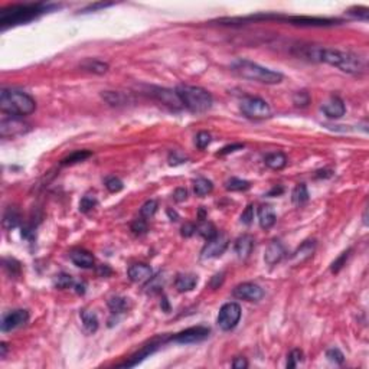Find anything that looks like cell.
<instances>
[{
  "label": "cell",
  "mask_w": 369,
  "mask_h": 369,
  "mask_svg": "<svg viewBox=\"0 0 369 369\" xmlns=\"http://www.w3.org/2000/svg\"><path fill=\"white\" fill-rule=\"evenodd\" d=\"M0 108L1 111L10 116L23 117V116H29L35 111L36 102L26 92L3 88L0 92Z\"/></svg>",
  "instance_id": "obj_4"
},
{
  "label": "cell",
  "mask_w": 369,
  "mask_h": 369,
  "mask_svg": "<svg viewBox=\"0 0 369 369\" xmlns=\"http://www.w3.org/2000/svg\"><path fill=\"white\" fill-rule=\"evenodd\" d=\"M176 94L182 102L192 113H205L212 107V95L205 88L195 87V85H179L176 88Z\"/></svg>",
  "instance_id": "obj_5"
},
{
  "label": "cell",
  "mask_w": 369,
  "mask_h": 369,
  "mask_svg": "<svg viewBox=\"0 0 369 369\" xmlns=\"http://www.w3.org/2000/svg\"><path fill=\"white\" fill-rule=\"evenodd\" d=\"M254 249V238L251 235H243L235 243V252L240 258L246 260Z\"/></svg>",
  "instance_id": "obj_22"
},
{
  "label": "cell",
  "mask_w": 369,
  "mask_h": 369,
  "mask_svg": "<svg viewBox=\"0 0 369 369\" xmlns=\"http://www.w3.org/2000/svg\"><path fill=\"white\" fill-rule=\"evenodd\" d=\"M108 308L111 310L113 314H120V313L127 311V308H128V302H127V299L120 297V296L111 297V299L108 300Z\"/></svg>",
  "instance_id": "obj_31"
},
{
  "label": "cell",
  "mask_w": 369,
  "mask_h": 369,
  "mask_svg": "<svg viewBox=\"0 0 369 369\" xmlns=\"http://www.w3.org/2000/svg\"><path fill=\"white\" fill-rule=\"evenodd\" d=\"M128 278L133 283H147L150 281V278L153 277V270L147 266V264H133L128 267Z\"/></svg>",
  "instance_id": "obj_15"
},
{
  "label": "cell",
  "mask_w": 369,
  "mask_h": 369,
  "mask_svg": "<svg viewBox=\"0 0 369 369\" xmlns=\"http://www.w3.org/2000/svg\"><path fill=\"white\" fill-rule=\"evenodd\" d=\"M349 13L353 15V16H356V18H359V19H368L369 10L367 7H353V9L349 10Z\"/></svg>",
  "instance_id": "obj_48"
},
{
  "label": "cell",
  "mask_w": 369,
  "mask_h": 369,
  "mask_svg": "<svg viewBox=\"0 0 369 369\" xmlns=\"http://www.w3.org/2000/svg\"><path fill=\"white\" fill-rule=\"evenodd\" d=\"M211 140H212V136H211L208 131H199V133L196 134L195 143H196V146H198L201 150H204V149H206V147L209 146Z\"/></svg>",
  "instance_id": "obj_42"
},
{
  "label": "cell",
  "mask_w": 369,
  "mask_h": 369,
  "mask_svg": "<svg viewBox=\"0 0 369 369\" xmlns=\"http://www.w3.org/2000/svg\"><path fill=\"white\" fill-rule=\"evenodd\" d=\"M264 162H266V164H267L270 169H273V170H281V169H284L286 164H287V157H286V154L281 153V152H276V153L267 154L266 159H264Z\"/></svg>",
  "instance_id": "obj_26"
},
{
  "label": "cell",
  "mask_w": 369,
  "mask_h": 369,
  "mask_svg": "<svg viewBox=\"0 0 369 369\" xmlns=\"http://www.w3.org/2000/svg\"><path fill=\"white\" fill-rule=\"evenodd\" d=\"M286 255V249L283 244L280 241H271L267 248H266V252H264V260L268 266H274L277 263H280Z\"/></svg>",
  "instance_id": "obj_18"
},
{
  "label": "cell",
  "mask_w": 369,
  "mask_h": 369,
  "mask_svg": "<svg viewBox=\"0 0 369 369\" xmlns=\"http://www.w3.org/2000/svg\"><path fill=\"white\" fill-rule=\"evenodd\" d=\"M91 154V152H88V150H77V152H74V153L68 154L65 159H62L61 164L62 166H69V164H75V163L84 162V160L88 159Z\"/></svg>",
  "instance_id": "obj_30"
},
{
  "label": "cell",
  "mask_w": 369,
  "mask_h": 369,
  "mask_svg": "<svg viewBox=\"0 0 369 369\" xmlns=\"http://www.w3.org/2000/svg\"><path fill=\"white\" fill-rule=\"evenodd\" d=\"M283 190H284V189H283L281 186H278V187H277V186H276V187H273V189H271V190L268 192V196H274V195H281V193H283Z\"/></svg>",
  "instance_id": "obj_53"
},
{
  "label": "cell",
  "mask_w": 369,
  "mask_h": 369,
  "mask_svg": "<svg viewBox=\"0 0 369 369\" xmlns=\"http://www.w3.org/2000/svg\"><path fill=\"white\" fill-rule=\"evenodd\" d=\"M0 358L1 359H4L6 358V352H7V345L4 343V342H1V345H0Z\"/></svg>",
  "instance_id": "obj_54"
},
{
  "label": "cell",
  "mask_w": 369,
  "mask_h": 369,
  "mask_svg": "<svg viewBox=\"0 0 369 369\" xmlns=\"http://www.w3.org/2000/svg\"><path fill=\"white\" fill-rule=\"evenodd\" d=\"M186 198H187V190L184 187H178L173 193V199L176 202H184Z\"/></svg>",
  "instance_id": "obj_49"
},
{
  "label": "cell",
  "mask_w": 369,
  "mask_h": 369,
  "mask_svg": "<svg viewBox=\"0 0 369 369\" xmlns=\"http://www.w3.org/2000/svg\"><path fill=\"white\" fill-rule=\"evenodd\" d=\"M232 71L246 80L267 84V85H276L283 81V74L268 69L266 66H261L255 62L248 61V60H238L234 62Z\"/></svg>",
  "instance_id": "obj_3"
},
{
  "label": "cell",
  "mask_w": 369,
  "mask_h": 369,
  "mask_svg": "<svg viewBox=\"0 0 369 369\" xmlns=\"http://www.w3.org/2000/svg\"><path fill=\"white\" fill-rule=\"evenodd\" d=\"M157 348H159V343H157V342H152L150 345L143 346L137 353H134L128 361H125L124 364H120L119 367H120V368H131V367H136V365L140 364L144 358H147L149 355H152L153 352H156Z\"/></svg>",
  "instance_id": "obj_19"
},
{
  "label": "cell",
  "mask_w": 369,
  "mask_h": 369,
  "mask_svg": "<svg viewBox=\"0 0 369 369\" xmlns=\"http://www.w3.org/2000/svg\"><path fill=\"white\" fill-rule=\"evenodd\" d=\"M97 206V198L91 195V193H87L82 196L81 202H80V211L82 214H88L90 211H92L94 208Z\"/></svg>",
  "instance_id": "obj_35"
},
{
  "label": "cell",
  "mask_w": 369,
  "mask_h": 369,
  "mask_svg": "<svg viewBox=\"0 0 369 369\" xmlns=\"http://www.w3.org/2000/svg\"><path fill=\"white\" fill-rule=\"evenodd\" d=\"M3 268L7 271V274L12 277L20 274V263L15 258H4L3 260Z\"/></svg>",
  "instance_id": "obj_36"
},
{
  "label": "cell",
  "mask_w": 369,
  "mask_h": 369,
  "mask_svg": "<svg viewBox=\"0 0 369 369\" xmlns=\"http://www.w3.org/2000/svg\"><path fill=\"white\" fill-rule=\"evenodd\" d=\"M244 149V144L243 143H234V144H229V146H225L224 149H221L216 156H225V154L232 153V152H237V150H241Z\"/></svg>",
  "instance_id": "obj_46"
},
{
  "label": "cell",
  "mask_w": 369,
  "mask_h": 369,
  "mask_svg": "<svg viewBox=\"0 0 369 369\" xmlns=\"http://www.w3.org/2000/svg\"><path fill=\"white\" fill-rule=\"evenodd\" d=\"M277 216L270 205H263L258 208V222L263 229H270L276 224Z\"/></svg>",
  "instance_id": "obj_21"
},
{
  "label": "cell",
  "mask_w": 369,
  "mask_h": 369,
  "mask_svg": "<svg viewBox=\"0 0 369 369\" xmlns=\"http://www.w3.org/2000/svg\"><path fill=\"white\" fill-rule=\"evenodd\" d=\"M222 281H224V273L216 274V276L212 277V280H211V287H212V288H218V287L222 284Z\"/></svg>",
  "instance_id": "obj_52"
},
{
  "label": "cell",
  "mask_w": 369,
  "mask_h": 369,
  "mask_svg": "<svg viewBox=\"0 0 369 369\" xmlns=\"http://www.w3.org/2000/svg\"><path fill=\"white\" fill-rule=\"evenodd\" d=\"M105 187H107L110 192L116 193V192H120V190L123 189L124 184H123V182L119 179V178H116V176H110V178H107V179H105Z\"/></svg>",
  "instance_id": "obj_44"
},
{
  "label": "cell",
  "mask_w": 369,
  "mask_h": 369,
  "mask_svg": "<svg viewBox=\"0 0 369 369\" xmlns=\"http://www.w3.org/2000/svg\"><path fill=\"white\" fill-rule=\"evenodd\" d=\"M303 361V352L300 349H293L287 356V368H296Z\"/></svg>",
  "instance_id": "obj_39"
},
{
  "label": "cell",
  "mask_w": 369,
  "mask_h": 369,
  "mask_svg": "<svg viewBox=\"0 0 369 369\" xmlns=\"http://www.w3.org/2000/svg\"><path fill=\"white\" fill-rule=\"evenodd\" d=\"M107 6H111V3H97L94 6H90L88 10H95V9H100V7H107Z\"/></svg>",
  "instance_id": "obj_55"
},
{
  "label": "cell",
  "mask_w": 369,
  "mask_h": 369,
  "mask_svg": "<svg viewBox=\"0 0 369 369\" xmlns=\"http://www.w3.org/2000/svg\"><path fill=\"white\" fill-rule=\"evenodd\" d=\"M232 368L234 369H246L248 368V362H246V358H235L234 362H232Z\"/></svg>",
  "instance_id": "obj_51"
},
{
  "label": "cell",
  "mask_w": 369,
  "mask_h": 369,
  "mask_svg": "<svg viewBox=\"0 0 369 369\" xmlns=\"http://www.w3.org/2000/svg\"><path fill=\"white\" fill-rule=\"evenodd\" d=\"M71 286H75V283H74V278L69 276V274H65V273H61V274H58L57 278H55V287L57 288H69Z\"/></svg>",
  "instance_id": "obj_40"
},
{
  "label": "cell",
  "mask_w": 369,
  "mask_h": 369,
  "mask_svg": "<svg viewBox=\"0 0 369 369\" xmlns=\"http://www.w3.org/2000/svg\"><path fill=\"white\" fill-rule=\"evenodd\" d=\"M229 240L225 234H218L212 240H209L206 243V246H204V249L201 251V260H212L219 255L224 254V251L228 248Z\"/></svg>",
  "instance_id": "obj_9"
},
{
  "label": "cell",
  "mask_w": 369,
  "mask_h": 369,
  "mask_svg": "<svg viewBox=\"0 0 369 369\" xmlns=\"http://www.w3.org/2000/svg\"><path fill=\"white\" fill-rule=\"evenodd\" d=\"M19 224H20V214H19L18 208L9 206V208L4 211V215H3V226H4L6 229H13V228H16Z\"/></svg>",
  "instance_id": "obj_25"
},
{
  "label": "cell",
  "mask_w": 369,
  "mask_h": 369,
  "mask_svg": "<svg viewBox=\"0 0 369 369\" xmlns=\"http://www.w3.org/2000/svg\"><path fill=\"white\" fill-rule=\"evenodd\" d=\"M81 319H82V325L85 328V330L88 333H94L98 329V317L94 311L90 310H82L81 311Z\"/></svg>",
  "instance_id": "obj_27"
},
{
  "label": "cell",
  "mask_w": 369,
  "mask_h": 369,
  "mask_svg": "<svg viewBox=\"0 0 369 369\" xmlns=\"http://www.w3.org/2000/svg\"><path fill=\"white\" fill-rule=\"evenodd\" d=\"M167 215L170 216V219H172V221H178V219H179L178 214H176L175 211H172V209H169V211H167Z\"/></svg>",
  "instance_id": "obj_57"
},
{
  "label": "cell",
  "mask_w": 369,
  "mask_h": 369,
  "mask_svg": "<svg viewBox=\"0 0 369 369\" xmlns=\"http://www.w3.org/2000/svg\"><path fill=\"white\" fill-rule=\"evenodd\" d=\"M196 283H198V277L193 276V274H179L175 280V286H176L178 291H181V293L193 290Z\"/></svg>",
  "instance_id": "obj_23"
},
{
  "label": "cell",
  "mask_w": 369,
  "mask_h": 369,
  "mask_svg": "<svg viewBox=\"0 0 369 369\" xmlns=\"http://www.w3.org/2000/svg\"><path fill=\"white\" fill-rule=\"evenodd\" d=\"M225 187L226 190H231V192H241V190H246L251 187L249 182L246 181H243V179H238V178H231L226 184H225Z\"/></svg>",
  "instance_id": "obj_34"
},
{
  "label": "cell",
  "mask_w": 369,
  "mask_h": 369,
  "mask_svg": "<svg viewBox=\"0 0 369 369\" xmlns=\"http://www.w3.org/2000/svg\"><path fill=\"white\" fill-rule=\"evenodd\" d=\"M240 108L244 116H246L248 119H254V120H263V119H268L271 116L270 105L260 97L243 98Z\"/></svg>",
  "instance_id": "obj_6"
},
{
  "label": "cell",
  "mask_w": 369,
  "mask_h": 369,
  "mask_svg": "<svg viewBox=\"0 0 369 369\" xmlns=\"http://www.w3.org/2000/svg\"><path fill=\"white\" fill-rule=\"evenodd\" d=\"M234 297L246 300V302H258L263 299L264 296V290L254 283H243L240 286H237L232 291Z\"/></svg>",
  "instance_id": "obj_12"
},
{
  "label": "cell",
  "mask_w": 369,
  "mask_h": 369,
  "mask_svg": "<svg viewBox=\"0 0 369 369\" xmlns=\"http://www.w3.org/2000/svg\"><path fill=\"white\" fill-rule=\"evenodd\" d=\"M51 9L49 4L43 3H26V4H10L0 10V25L1 28L15 26L20 23L31 22L32 19L39 15L48 12Z\"/></svg>",
  "instance_id": "obj_2"
},
{
  "label": "cell",
  "mask_w": 369,
  "mask_h": 369,
  "mask_svg": "<svg viewBox=\"0 0 369 369\" xmlns=\"http://www.w3.org/2000/svg\"><path fill=\"white\" fill-rule=\"evenodd\" d=\"M314 251H316V241H306L293 252L290 261L293 266H302L313 257Z\"/></svg>",
  "instance_id": "obj_16"
},
{
  "label": "cell",
  "mask_w": 369,
  "mask_h": 369,
  "mask_svg": "<svg viewBox=\"0 0 369 369\" xmlns=\"http://www.w3.org/2000/svg\"><path fill=\"white\" fill-rule=\"evenodd\" d=\"M152 95L156 100H159L162 104L169 105L170 108L178 110V108L184 107L176 91H170V90H166V88H152Z\"/></svg>",
  "instance_id": "obj_14"
},
{
  "label": "cell",
  "mask_w": 369,
  "mask_h": 369,
  "mask_svg": "<svg viewBox=\"0 0 369 369\" xmlns=\"http://www.w3.org/2000/svg\"><path fill=\"white\" fill-rule=\"evenodd\" d=\"M326 358H329V361H332V362H335V364H343V361H345V356H343V353L339 350L338 348H332V349H329L328 352H326Z\"/></svg>",
  "instance_id": "obj_45"
},
{
  "label": "cell",
  "mask_w": 369,
  "mask_h": 369,
  "mask_svg": "<svg viewBox=\"0 0 369 369\" xmlns=\"http://www.w3.org/2000/svg\"><path fill=\"white\" fill-rule=\"evenodd\" d=\"M75 288H77L78 294H84L85 293V284H75Z\"/></svg>",
  "instance_id": "obj_56"
},
{
  "label": "cell",
  "mask_w": 369,
  "mask_h": 369,
  "mask_svg": "<svg viewBox=\"0 0 369 369\" xmlns=\"http://www.w3.org/2000/svg\"><path fill=\"white\" fill-rule=\"evenodd\" d=\"M81 68L84 71L92 72V74H104L108 71V63L98 61V60H85L81 63Z\"/></svg>",
  "instance_id": "obj_28"
},
{
  "label": "cell",
  "mask_w": 369,
  "mask_h": 369,
  "mask_svg": "<svg viewBox=\"0 0 369 369\" xmlns=\"http://www.w3.org/2000/svg\"><path fill=\"white\" fill-rule=\"evenodd\" d=\"M101 97L111 107H122L128 102V97L124 95L123 92L119 91H105L101 94Z\"/></svg>",
  "instance_id": "obj_24"
},
{
  "label": "cell",
  "mask_w": 369,
  "mask_h": 369,
  "mask_svg": "<svg viewBox=\"0 0 369 369\" xmlns=\"http://www.w3.org/2000/svg\"><path fill=\"white\" fill-rule=\"evenodd\" d=\"M157 206H159L157 201H154V199H150V201L144 202L143 206L140 208V215L144 216V218H152L156 214V211H157Z\"/></svg>",
  "instance_id": "obj_41"
},
{
  "label": "cell",
  "mask_w": 369,
  "mask_h": 369,
  "mask_svg": "<svg viewBox=\"0 0 369 369\" xmlns=\"http://www.w3.org/2000/svg\"><path fill=\"white\" fill-rule=\"evenodd\" d=\"M291 25L297 26H332L336 25L338 20L333 19H322V18H308V16H293L287 18Z\"/></svg>",
  "instance_id": "obj_17"
},
{
  "label": "cell",
  "mask_w": 369,
  "mask_h": 369,
  "mask_svg": "<svg viewBox=\"0 0 369 369\" xmlns=\"http://www.w3.org/2000/svg\"><path fill=\"white\" fill-rule=\"evenodd\" d=\"M349 255H350V249H348V251H345V252L340 254V257H339L338 260H335V261L332 263V267H330L332 273H339V271L343 268V266L346 264Z\"/></svg>",
  "instance_id": "obj_43"
},
{
  "label": "cell",
  "mask_w": 369,
  "mask_h": 369,
  "mask_svg": "<svg viewBox=\"0 0 369 369\" xmlns=\"http://www.w3.org/2000/svg\"><path fill=\"white\" fill-rule=\"evenodd\" d=\"M308 55L311 60L326 62L348 74H361L365 69V63L362 61V58H359L355 54L345 52V51L330 49V48H317V49L308 51Z\"/></svg>",
  "instance_id": "obj_1"
},
{
  "label": "cell",
  "mask_w": 369,
  "mask_h": 369,
  "mask_svg": "<svg viewBox=\"0 0 369 369\" xmlns=\"http://www.w3.org/2000/svg\"><path fill=\"white\" fill-rule=\"evenodd\" d=\"M311 98H310V94L308 91H297L293 94V104L296 107H300V108H305L310 104Z\"/></svg>",
  "instance_id": "obj_37"
},
{
  "label": "cell",
  "mask_w": 369,
  "mask_h": 369,
  "mask_svg": "<svg viewBox=\"0 0 369 369\" xmlns=\"http://www.w3.org/2000/svg\"><path fill=\"white\" fill-rule=\"evenodd\" d=\"M29 320V313L28 310L19 308V310H13L9 311L7 314L3 316L1 319V330L3 332H12L23 325H26Z\"/></svg>",
  "instance_id": "obj_11"
},
{
  "label": "cell",
  "mask_w": 369,
  "mask_h": 369,
  "mask_svg": "<svg viewBox=\"0 0 369 369\" xmlns=\"http://www.w3.org/2000/svg\"><path fill=\"white\" fill-rule=\"evenodd\" d=\"M254 219V206L252 205H248L246 208V211L243 212L241 215V222L246 224V225H249Z\"/></svg>",
  "instance_id": "obj_47"
},
{
  "label": "cell",
  "mask_w": 369,
  "mask_h": 369,
  "mask_svg": "<svg viewBox=\"0 0 369 369\" xmlns=\"http://www.w3.org/2000/svg\"><path fill=\"white\" fill-rule=\"evenodd\" d=\"M195 232H196V226H195L193 224H189V222H187V224H184V226H182V235L186 237V238H187V237H192Z\"/></svg>",
  "instance_id": "obj_50"
},
{
  "label": "cell",
  "mask_w": 369,
  "mask_h": 369,
  "mask_svg": "<svg viewBox=\"0 0 369 369\" xmlns=\"http://www.w3.org/2000/svg\"><path fill=\"white\" fill-rule=\"evenodd\" d=\"M308 192L306 184H297V186L294 187L293 193H291V201H293L296 205H302V204L308 202Z\"/></svg>",
  "instance_id": "obj_33"
},
{
  "label": "cell",
  "mask_w": 369,
  "mask_h": 369,
  "mask_svg": "<svg viewBox=\"0 0 369 369\" xmlns=\"http://www.w3.org/2000/svg\"><path fill=\"white\" fill-rule=\"evenodd\" d=\"M193 189H195L196 196H205V195H208V193H211V192H212L214 184H212V182H211L209 179L199 178V179H196V181H195V184H193Z\"/></svg>",
  "instance_id": "obj_32"
},
{
  "label": "cell",
  "mask_w": 369,
  "mask_h": 369,
  "mask_svg": "<svg viewBox=\"0 0 369 369\" xmlns=\"http://www.w3.org/2000/svg\"><path fill=\"white\" fill-rule=\"evenodd\" d=\"M211 329L206 326H195V328H189L184 329L182 332L176 333L175 336H172L170 340L176 342V343H196V342H202L209 336Z\"/></svg>",
  "instance_id": "obj_10"
},
{
  "label": "cell",
  "mask_w": 369,
  "mask_h": 369,
  "mask_svg": "<svg viewBox=\"0 0 369 369\" xmlns=\"http://www.w3.org/2000/svg\"><path fill=\"white\" fill-rule=\"evenodd\" d=\"M240 319H241V306L238 303L231 302L221 308L216 323L222 330L228 332V330H232L238 325Z\"/></svg>",
  "instance_id": "obj_7"
},
{
  "label": "cell",
  "mask_w": 369,
  "mask_h": 369,
  "mask_svg": "<svg viewBox=\"0 0 369 369\" xmlns=\"http://www.w3.org/2000/svg\"><path fill=\"white\" fill-rule=\"evenodd\" d=\"M26 131H29V124L25 123L23 120H20L15 116L4 117L0 122V136L3 139L20 136V134H25Z\"/></svg>",
  "instance_id": "obj_8"
},
{
  "label": "cell",
  "mask_w": 369,
  "mask_h": 369,
  "mask_svg": "<svg viewBox=\"0 0 369 369\" xmlns=\"http://www.w3.org/2000/svg\"><path fill=\"white\" fill-rule=\"evenodd\" d=\"M71 261L81 268H91L94 266V255L87 249H74L71 254Z\"/></svg>",
  "instance_id": "obj_20"
},
{
  "label": "cell",
  "mask_w": 369,
  "mask_h": 369,
  "mask_svg": "<svg viewBox=\"0 0 369 369\" xmlns=\"http://www.w3.org/2000/svg\"><path fill=\"white\" fill-rule=\"evenodd\" d=\"M130 229L133 231V234L134 235H139V237H142V235H144L147 231H149V226H147V222L144 221V219H134L133 222H131V225H130Z\"/></svg>",
  "instance_id": "obj_38"
},
{
  "label": "cell",
  "mask_w": 369,
  "mask_h": 369,
  "mask_svg": "<svg viewBox=\"0 0 369 369\" xmlns=\"http://www.w3.org/2000/svg\"><path fill=\"white\" fill-rule=\"evenodd\" d=\"M196 232L204 237L205 240H212L214 237L218 235V231H216L215 225L212 222H208V221H202L198 226H196Z\"/></svg>",
  "instance_id": "obj_29"
},
{
  "label": "cell",
  "mask_w": 369,
  "mask_h": 369,
  "mask_svg": "<svg viewBox=\"0 0 369 369\" xmlns=\"http://www.w3.org/2000/svg\"><path fill=\"white\" fill-rule=\"evenodd\" d=\"M322 111L329 119H340L342 116H345L346 107H345V102L342 101V98H339L336 95H332L328 101H325L322 104Z\"/></svg>",
  "instance_id": "obj_13"
}]
</instances>
